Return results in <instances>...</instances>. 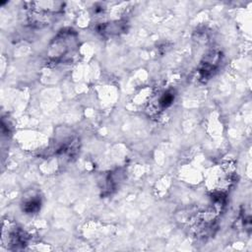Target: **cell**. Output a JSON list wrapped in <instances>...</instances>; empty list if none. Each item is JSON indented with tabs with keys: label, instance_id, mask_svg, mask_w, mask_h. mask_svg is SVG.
<instances>
[{
	"label": "cell",
	"instance_id": "cell-1",
	"mask_svg": "<svg viewBox=\"0 0 252 252\" xmlns=\"http://www.w3.org/2000/svg\"><path fill=\"white\" fill-rule=\"evenodd\" d=\"M235 165L230 160L223 161L213 170L209 184L215 196H221L229 189L235 180Z\"/></svg>",
	"mask_w": 252,
	"mask_h": 252
},
{
	"label": "cell",
	"instance_id": "cell-2",
	"mask_svg": "<svg viewBox=\"0 0 252 252\" xmlns=\"http://www.w3.org/2000/svg\"><path fill=\"white\" fill-rule=\"evenodd\" d=\"M30 5L31 23L38 27L49 25L62 12L64 6L61 2H31Z\"/></svg>",
	"mask_w": 252,
	"mask_h": 252
},
{
	"label": "cell",
	"instance_id": "cell-3",
	"mask_svg": "<svg viewBox=\"0 0 252 252\" xmlns=\"http://www.w3.org/2000/svg\"><path fill=\"white\" fill-rule=\"evenodd\" d=\"M27 235L14 223L4 221L2 230V244L7 248L18 249L27 242Z\"/></svg>",
	"mask_w": 252,
	"mask_h": 252
},
{
	"label": "cell",
	"instance_id": "cell-4",
	"mask_svg": "<svg viewBox=\"0 0 252 252\" xmlns=\"http://www.w3.org/2000/svg\"><path fill=\"white\" fill-rule=\"evenodd\" d=\"M220 61V54L219 53H211L209 54L208 58L205 60V62L202 63L200 68V74L203 78H208L213 71L216 69L218 63Z\"/></svg>",
	"mask_w": 252,
	"mask_h": 252
},
{
	"label": "cell",
	"instance_id": "cell-5",
	"mask_svg": "<svg viewBox=\"0 0 252 252\" xmlns=\"http://www.w3.org/2000/svg\"><path fill=\"white\" fill-rule=\"evenodd\" d=\"M173 100H174V94H173V92H172V91H166V92L162 93V94L158 96V100L156 101L157 104H154V105H153L154 110H152V111L155 112V113H157L158 111L165 110L166 108H168V107L172 104ZM152 111H151V112H152Z\"/></svg>",
	"mask_w": 252,
	"mask_h": 252
},
{
	"label": "cell",
	"instance_id": "cell-6",
	"mask_svg": "<svg viewBox=\"0 0 252 252\" xmlns=\"http://www.w3.org/2000/svg\"><path fill=\"white\" fill-rule=\"evenodd\" d=\"M40 208V199L38 196H30L28 198H25V201L23 203V211H25L28 214H33L38 211Z\"/></svg>",
	"mask_w": 252,
	"mask_h": 252
}]
</instances>
